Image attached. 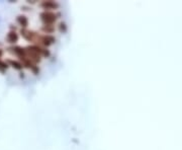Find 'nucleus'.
<instances>
[{"label":"nucleus","mask_w":182,"mask_h":150,"mask_svg":"<svg viewBox=\"0 0 182 150\" xmlns=\"http://www.w3.org/2000/svg\"><path fill=\"white\" fill-rule=\"evenodd\" d=\"M43 6L46 8H54V7H57V4L54 3V2H45V3H43Z\"/></svg>","instance_id":"nucleus-4"},{"label":"nucleus","mask_w":182,"mask_h":150,"mask_svg":"<svg viewBox=\"0 0 182 150\" xmlns=\"http://www.w3.org/2000/svg\"><path fill=\"white\" fill-rule=\"evenodd\" d=\"M8 63H10L14 68H16V69H21V65H20L19 63H17V62H14L10 60V61H8Z\"/></svg>","instance_id":"nucleus-5"},{"label":"nucleus","mask_w":182,"mask_h":150,"mask_svg":"<svg viewBox=\"0 0 182 150\" xmlns=\"http://www.w3.org/2000/svg\"><path fill=\"white\" fill-rule=\"evenodd\" d=\"M1 55H2V51L0 50V56H1Z\"/></svg>","instance_id":"nucleus-6"},{"label":"nucleus","mask_w":182,"mask_h":150,"mask_svg":"<svg viewBox=\"0 0 182 150\" xmlns=\"http://www.w3.org/2000/svg\"><path fill=\"white\" fill-rule=\"evenodd\" d=\"M17 39H18L17 35H16L14 32H10L7 36V40L9 43H15V42L17 41Z\"/></svg>","instance_id":"nucleus-2"},{"label":"nucleus","mask_w":182,"mask_h":150,"mask_svg":"<svg viewBox=\"0 0 182 150\" xmlns=\"http://www.w3.org/2000/svg\"><path fill=\"white\" fill-rule=\"evenodd\" d=\"M17 22L21 24L22 26H28V19H26V16H18Z\"/></svg>","instance_id":"nucleus-3"},{"label":"nucleus","mask_w":182,"mask_h":150,"mask_svg":"<svg viewBox=\"0 0 182 150\" xmlns=\"http://www.w3.org/2000/svg\"><path fill=\"white\" fill-rule=\"evenodd\" d=\"M42 18H43V20H45L47 24H52V22L56 19V16L52 13H49V12H45V13L42 14Z\"/></svg>","instance_id":"nucleus-1"}]
</instances>
